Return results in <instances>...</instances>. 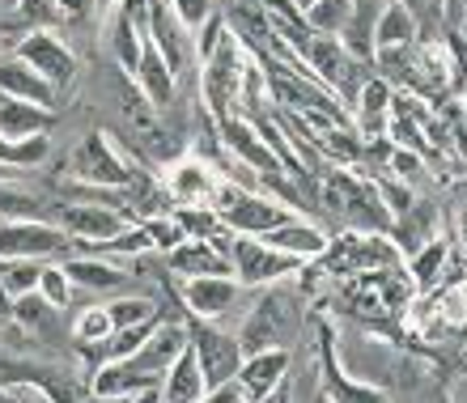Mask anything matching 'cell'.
<instances>
[{
    "instance_id": "ffe728a7",
    "label": "cell",
    "mask_w": 467,
    "mask_h": 403,
    "mask_svg": "<svg viewBox=\"0 0 467 403\" xmlns=\"http://www.w3.org/2000/svg\"><path fill=\"white\" fill-rule=\"evenodd\" d=\"M217 174L209 166H200V161H183V166H174L171 174V196L179 208H213V196H217Z\"/></svg>"
},
{
    "instance_id": "836d02e7",
    "label": "cell",
    "mask_w": 467,
    "mask_h": 403,
    "mask_svg": "<svg viewBox=\"0 0 467 403\" xmlns=\"http://www.w3.org/2000/svg\"><path fill=\"white\" fill-rule=\"evenodd\" d=\"M166 5H171L174 17H179V22H183L192 35H196L200 26H204L213 13H217V0H166Z\"/></svg>"
},
{
    "instance_id": "4316f807",
    "label": "cell",
    "mask_w": 467,
    "mask_h": 403,
    "mask_svg": "<svg viewBox=\"0 0 467 403\" xmlns=\"http://www.w3.org/2000/svg\"><path fill=\"white\" fill-rule=\"evenodd\" d=\"M387 115H391V86H387L382 77L361 81V123H366V132L379 136V128H382Z\"/></svg>"
},
{
    "instance_id": "83f0119b",
    "label": "cell",
    "mask_w": 467,
    "mask_h": 403,
    "mask_svg": "<svg viewBox=\"0 0 467 403\" xmlns=\"http://www.w3.org/2000/svg\"><path fill=\"white\" fill-rule=\"evenodd\" d=\"M51 140L47 136H26V140H5L0 136V166H13V170H26V166H38L47 158Z\"/></svg>"
},
{
    "instance_id": "277c9868",
    "label": "cell",
    "mask_w": 467,
    "mask_h": 403,
    "mask_svg": "<svg viewBox=\"0 0 467 403\" xmlns=\"http://www.w3.org/2000/svg\"><path fill=\"white\" fill-rule=\"evenodd\" d=\"M187 344H192V353H196V366H200V374H204V387H209V391L234 382V374L243 366L238 336H230V331L196 318V323H187Z\"/></svg>"
},
{
    "instance_id": "ab89813d",
    "label": "cell",
    "mask_w": 467,
    "mask_h": 403,
    "mask_svg": "<svg viewBox=\"0 0 467 403\" xmlns=\"http://www.w3.org/2000/svg\"><path fill=\"white\" fill-rule=\"evenodd\" d=\"M128 403H161V391L149 387V391H140V395H128Z\"/></svg>"
},
{
    "instance_id": "7bdbcfd3",
    "label": "cell",
    "mask_w": 467,
    "mask_h": 403,
    "mask_svg": "<svg viewBox=\"0 0 467 403\" xmlns=\"http://www.w3.org/2000/svg\"><path fill=\"white\" fill-rule=\"evenodd\" d=\"M310 5H315V0H294V9H297V13H306Z\"/></svg>"
},
{
    "instance_id": "7c38bea8",
    "label": "cell",
    "mask_w": 467,
    "mask_h": 403,
    "mask_svg": "<svg viewBox=\"0 0 467 403\" xmlns=\"http://www.w3.org/2000/svg\"><path fill=\"white\" fill-rule=\"evenodd\" d=\"M243 297V284L234 276H192L183 281V305L192 310V318H204V323H217L238 305Z\"/></svg>"
},
{
    "instance_id": "8fae6325",
    "label": "cell",
    "mask_w": 467,
    "mask_h": 403,
    "mask_svg": "<svg viewBox=\"0 0 467 403\" xmlns=\"http://www.w3.org/2000/svg\"><path fill=\"white\" fill-rule=\"evenodd\" d=\"M222 140H225V149L234 153V161L238 166H246V170H255V174H264V179H276L281 183V153L259 136V128L251 119H243V115H234V119H225L222 123Z\"/></svg>"
},
{
    "instance_id": "8d00e7d4",
    "label": "cell",
    "mask_w": 467,
    "mask_h": 403,
    "mask_svg": "<svg viewBox=\"0 0 467 403\" xmlns=\"http://www.w3.org/2000/svg\"><path fill=\"white\" fill-rule=\"evenodd\" d=\"M200 403H246V399L238 391V382H225V387H213V391L200 395Z\"/></svg>"
},
{
    "instance_id": "5bb4252c",
    "label": "cell",
    "mask_w": 467,
    "mask_h": 403,
    "mask_svg": "<svg viewBox=\"0 0 467 403\" xmlns=\"http://www.w3.org/2000/svg\"><path fill=\"white\" fill-rule=\"evenodd\" d=\"M259 243H268L272 251H281V255L297 259V264H310V259H323L327 233H323L319 225H310V221L294 217V221H285V225H276V230L259 233Z\"/></svg>"
},
{
    "instance_id": "8992f818",
    "label": "cell",
    "mask_w": 467,
    "mask_h": 403,
    "mask_svg": "<svg viewBox=\"0 0 467 403\" xmlns=\"http://www.w3.org/2000/svg\"><path fill=\"white\" fill-rule=\"evenodd\" d=\"M68 246H73V238L51 221H0V255L47 264L56 255H68Z\"/></svg>"
},
{
    "instance_id": "e0dca14e",
    "label": "cell",
    "mask_w": 467,
    "mask_h": 403,
    "mask_svg": "<svg viewBox=\"0 0 467 403\" xmlns=\"http://www.w3.org/2000/svg\"><path fill=\"white\" fill-rule=\"evenodd\" d=\"M166 264H171L174 276H183V281H192V276H234L230 259L217 251V246H209L204 238H187V243H179L166 255Z\"/></svg>"
},
{
    "instance_id": "f35d334b",
    "label": "cell",
    "mask_w": 467,
    "mask_h": 403,
    "mask_svg": "<svg viewBox=\"0 0 467 403\" xmlns=\"http://www.w3.org/2000/svg\"><path fill=\"white\" fill-rule=\"evenodd\" d=\"M391 161L400 166V174H417V158H408V153H391Z\"/></svg>"
},
{
    "instance_id": "ac0fdd59",
    "label": "cell",
    "mask_w": 467,
    "mask_h": 403,
    "mask_svg": "<svg viewBox=\"0 0 467 403\" xmlns=\"http://www.w3.org/2000/svg\"><path fill=\"white\" fill-rule=\"evenodd\" d=\"M0 94H5V98L35 102V107H47V110H56V102H60V94H56L30 64L17 60V56L0 60Z\"/></svg>"
},
{
    "instance_id": "d590c367",
    "label": "cell",
    "mask_w": 467,
    "mask_h": 403,
    "mask_svg": "<svg viewBox=\"0 0 467 403\" xmlns=\"http://www.w3.org/2000/svg\"><path fill=\"white\" fill-rule=\"evenodd\" d=\"M99 0H56V9H60L64 22H86L89 13H94Z\"/></svg>"
},
{
    "instance_id": "7a4b0ae2",
    "label": "cell",
    "mask_w": 467,
    "mask_h": 403,
    "mask_svg": "<svg viewBox=\"0 0 467 403\" xmlns=\"http://www.w3.org/2000/svg\"><path fill=\"white\" fill-rule=\"evenodd\" d=\"M213 212L222 217L225 230L246 233V238H259V233H268V230H276V225L297 217L289 204H276V200L259 196V191H246V187H234V183L217 187Z\"/></svg>"
},
{
    "instance_id": "bcb514c9",
    "label": "cell",
    "mask_w": 467,
    "mask_h": 403,
    "mask_svg": "<svg viewBox=\"0 0 467 403\" xmlns=\"http://www.w3.org/2000/svg\"><path fill=\"white\" fill-rule=\"evenodd\" d=\"M323 403H327V399H323Z\"/></svg>"
},
{
    "instance_id": "9c48e42d",
    "label": "cell",
    "mask_w": 467,
    "mask_h": 403,
    "mask_svg": "<svg viewBox=\"0 0 467 403\" xmlns=\"http://www.w3.org/2000/svg\"><path fill=\"white\" fill-rule=\"evenodd\" d=\"M230 268H234V281L238 284H276L285 281L289 272H297L302 264L281 251H272L268 243H259V238H234L230 246Z\"/></svg>"
},
{
    "instance_id": "30bf717a",
    "label": "cell",
    "mask_w": 467,
    "mask_h": 403,
    "mask_svg": "<svg viewBox=\"0 0 467 403\" xmlns=\"http://www.w3.org/2000/svg\"><path fill=\"white\" fill-rule=\"evenodd\" d=\"M47 221L51 225H60L68 238L89 243V246H102L107 238H115V233L128 230L123 212H115V208H107V204H56Z\"/></svg>"
},
{
    "instance_id": "5b68a950",
    "label": "cell",
    "mask_w": 467,
    "mask_h": 403,
    "mask_svg": "<svg viewBox=\"0 0 467 403\" xmlns=\"http://www.w3.org/2000/svg\"><path fill=\"white\" fill-rule=\"evenodd\" d=\"M323 200H327L332 212L345 217V225H361V230H387V225H391L387 208H382L379 187L357 183L348 174H332L327 187H323Z\"/></svg>"
},
{
    "instance_id": "cb8c5ba5",
    "label": "cell",
    "mask_w": 467,
    "mask_h": 403,
    "mask_svg": "<svg viewBox=\"0 0 467 403\" xmlns=\"http://www.w3.org/2000/svg\"><path fill=\"white\" fill-rule=\"evenodd\" d=\"M38 272L43 264L38 259H17V255H0V294L17 302V297L35 294L38 289Z\"/></svg>"
},
{
    "instance_id": "44dd1931",
    "label": "cell",
    "mask_w": 467,
    "mask_h": 403,
    "mask_svg": "<svg viewBox=\"0 0 467 403\" xmlns=\"http://www.w3.org/2000/svg\"><path fill=\"white\" fill-rule=\"evenodd\" d=\"M158 391H161V403H200V395L209 391V387H204V374H200V366H196L192 344L174 356V366L166 369V378H161Z\"/></svg>"
},
{
    "instance_id": "b9f144b4",
    "label": "cell",
    "mask_w": 467,
    "mask_h": 403,
    "mask_svg": "<svg viewBox=\"0 0 467 403\" xmlns=\"http://www.w3.org/2000/svg\"><path fill=\"white\" fill-rule=\"evenodd\" d=\"M459 238L467 243V208H463V217H459Z\"/></svg>"
},
{
    "instance_id": "ba28073f",
    "label": "cell",
    "mask_w": 467,
    "mask_h": 403,
    "mask_svg": "<svg viewBox=\"0 0 467 403\" xmlns=\"http://www.w3.org/2000/svg\"><path fill=\"white\" fill-rule=\"evenodd\" d=\"M13 56H17L22 64H30V68H35V73L56 89V94L77 81V56L64 47L51 30H35V35H26L22 43L13 47Z\"/></svg>"
},
{
    "instance_id": "f1b7e54d",
    "label": "cell",
    "mask_w": 467,
    "mask_h": 403,
    "mask_svg": "<svg viewBox=\"0 0 467 403\" xmlns=\"http://www.w3.org/2000/svg\"><path fill=\"white\" fill-rule=\"evenodd\" d=\"M73 336H77V344H86V348H99L102 340H111L115 323H111V315H107V305H86V310L73 318Z\"/></svg>"
},
{
    "instance_id": "ee69618b",
    "label": "cell",
    "mask_w": 467,
    "mask_h": 403,
    "mask_svg": "<svg viewBox=\"0 0 467 403\" xmlns=\"http://www.w3.org/2000/svg\"><path fill=\"white\" fill-rule=\"evenodd\" d=\"M459 30H463V35H467V17H463V26H459Z\"/></svg>"
},
{
    "instance_id": "484cf974",
    "label": "cell",
    "mask_w": 467,
    "mask_h": 403,
    "mask_svg": "<svg viewBox=\"0 0 467 403\" xmlns=\"http://www.w3.org/2000/svg\"><path fill=\"white\" fill-rule=\"evenodd\" d=\"M302 22L315 26V30L327 38L345 35L348 22H353V0H315V5L302 13Z\"/></svg>"
},
{
    "instance_id": "52a82bcc",
    "label": "cell",
    "mask_w": 467,
    "mask_h": 403,
    "mask_svg": "<svg viewBox=\"0 0 467 403\" xmlns=\"http://www.w3.org/2000/svg\"><path fill=\"white\" fill-rule=\"evenodd\" d=\"M68 174L77 183L89 187H132V170L123 166V158L107 145V136L94 132L68 153Z\"/></svg>"
},
{
    "instance_id": "f546056e",
    "label": "cell",
    "mask_w": 467,
    "mask_h": 403,
    "mask_svg": "<svg viewBox=\"0 0 467 403\" xmlns=\"http://www.w3.org/2000/svg\"><path fill=\"white\" fill-rule=\"evenodd\" d=\"M107 315H111L115 331H119V327H140L149 318H158L161 305L153 302V297H115V302L107 305Z\"/></svg>"
},
{
    "instance_id": "1f68e13d",
    "label": "cell",
    "mask_w": 467,
    "mask_h": 403,
    "mask_svg": "<svg viewBox=\"0 0 467 403\" xmlns=\"http://www.w3.org/2000/svg\"><path fill=\"white\" fill-rule=\"evenodd\" d=\"M327 403H391L379 387H361V382H348L340 374L327 378Z\"/></svg>"
},
{
    "instance_id": "603a6c76",
    "label": "cell",
    "mask_w": 467,
    "mask_h": 403,
    "mask_svg": "<svg viewBox=\"0 0 467 403\" xmlns=\"http://www.w3.org/2000/svg\"><path fill=\"white\" fill-rule=\"evenodd\" d=\"M412 35H417V17L408 9L404 0H391L382 17L374 22V47L387 51V47H412Z\"/></svg>"
},
{
    "instance_id": "9a60e30c",
    "label": "cell",
    "mask_w": 467,
    "mask_h": 403,
    "mask_svg": "<svg viewBox=\"0 0 467 403\" xmlns=\"http://www.w3.org/2000/svg\"><path fill=\"white\" fill-rule=\"evenodd\" d=\"M323 255H332L336 272H374V268H395L400 255L382 238H345V243H327Z\"/></svg>"
},
{
    "instance_id": "6da1fadb",
    "label": "cell",
    "mask_w": 467,
    "mask_h": 403,
    "mask_svg": "<svg viewBox=\"0 0 467 403\" xmlns=\"http://www.w3.org/2000/svg\"><path fill=\"white\" fill-rule=\"evenodd\" d=\"M246 51L243 43L225 30L222 43L204 56V98H209V110H213V119L225 123L234 119L238 110H234V102H243L246 94Z\"/></svg>"
},
{
    "instance_id": "d6986e66",
    "label": "cell",
    "mask_w": 467,
    "mask_h": 403,
    "mask_svg": "<svg viewBox=\"0 0 467 403\" xmlns=\"http://www.w3.org/2000/svg\"><path fill=\"white\" fill-rule=\"evenodd\" d=\"M56 128V110L35 107L22 98H5L0 94V136L5 140H26V136H47Z\"/></svg>"
},
{
    "instance_id": "3957f363",
    "label": "cell",
    "mask_w": 467,
    "mask_h": 403,
    "mask_svg": "<svg viewBox=\"0 0 467 403\" xmlns=\"http://www.w3.org/2000/svg\"><path fill=\"white\" fill-rule=\"evenodd\" d=\"M297 331V302L294 294H264L259 305H251L243 331H238V348L243 356L251 353H268V348H289Z\"/></svg>"
},
{
    "instance_id": "d6a6232c",
    "label": "cell",
    "mask_w": 467,
    "mask_h": 403,
    "mask_svg": "<svg viewBox=\"0 0 467 403\" xmlns=\"http://www.w3.org/2000/svg\"><path fill=\"white\" fill-rule=\"evenodd\" d=\"M442 264H446V243H442V238H433L430 246L412 251V281H417V284H433V276L442 272Z\"/></svg>"
},
{
    "instance_id": "f6af8a7d",
    "label": "cell",
    "mask_w": 467,
    "mask_h": 403,
    "mask_svg": "<svg viewBox=\"0 0 467 403\" xmlns=\"http://www.w3.org/2000/svg\"><path fill=\"white\" fill-rule=\"evenodd\" d=\"M102 5H107V0H102Z\"/></svg>"
},
{
    "instance_id": "4fadbf2b",
    "label": "cell",
    "mask_w": 467,
    "mask_h": 403,
    "mask_svg": "<svg viewBox=\"0 0 467 403\" xmlns=\"http://www.w3.org/2000/svg\"><path fill=\"white\" fill-rule=\"evenodd\" d=\"M289 374V348H268V353H251L243 356V366L234 374L238 391L246 403H264Z\"/></svg>"
},
{
    "instance_id": "4dcf8cb0",
    "label": "cell",
    "mask_w": 467,
    "mask_h": 403,
    "mask_svg": "<svg viewBox=\"0 0 467 403\" xmlns=\"http://www.w3.org/2000/svg\"><path fill=\"white\" fill-rule=\"evenodd\" d=\"M38 297L47 305H68L73 302V281H68V272H64V264H43V272H38Z\"/></svg>"
},
{
    "instance_id": "e575fe53",
    "label": "cell",
    "mask_w": 467,
    "mask_h": 403,
    "mask_svg": "<svg viewBox=\"0 0 467 403\" xmlns=\"http://www.w3.org/2000/svg\"><path fill=\"white\" fill-rule=\"evenodd\" d=\"M319 145L327 149V153H336V158H345V161H353L357 153H361V145H357V136H353V132H340V128H332V123H323Z\"/></svg>"
},
{
    "instance_id": "60d3db41",
    "label": "cell",
    "mask_w": 467,
    "mask_h": 403,
    "mask_svg": "<svg viewBox=\"0 0 467 403\" xmlns=\"http://www.w3.org/2000/svg\"><path fill=\"white\" fill-rule=\"evenodd\" d=\"M73 403H128V399H119V395H81V399H73Z\"/></svg>"
},
{
    "instance_id": "74e56055",
    "label": "cell",
    "mask_w": 467,
    "mask_h": 403,
    "mask_svg": "<svg viewBox=\"0 0 467 403\" xmlns=\"http://www.w3.org/2000/svg\"><path fill=\"white\" fill-rule=\"evenodd\" d=\"M0 403H47V399L30 391V387H0Z\"/></svg>"
},
{
    "instance_id": "d4e9b609",
    "label": "cell",
    "mask_w": 467,
    "mask_h": 403,
    "mask_svg": "<svg viewBox=\"0 0 467 403\" xmlns=\"http://www.w3.org/2000/svg\"><path fill=\"white\" fill-rule=\"evenodd\" d=\"M140 47H145V30H140L128 13L115 9V17H111V51H115V60H119L128 73H136Z\"/></svg>"
},
{
    "instance_id": "2e32d148",
    "label": "cell",
    "mask_w": 467,
    "mask_h": 403,
    "mask_svg": "<svg viewBox=\"0 0 467 403\" xmlns=\"http://www.w3.org/2000/svg\"><path fill=\"white\" fill-rule=\"evenodd\" d=\"M132 81H136V89L145 94L149 107L161 110V107H171L174 102V81H179V77L171 73V64L161 60V51L149 43V35H145V47H140V60H136Z\"/></svg>"
},
{
    "instance_id": "7402d4cb",
    "label": "cell",
    "mask_w": 467,
    "mask_h": 403,
    "mask_svg": "<svg viewBox=\"0 0 467 403\" xmlns=\"http://www.w3.org/2000/svg\"><path fill=\"white\" fill-rule=\"evenodd\" d=\"M64 272L77 289H89V294H119L128 289V272L111 268L107 259H64Z\"/></svg>"
}]
</instances>
